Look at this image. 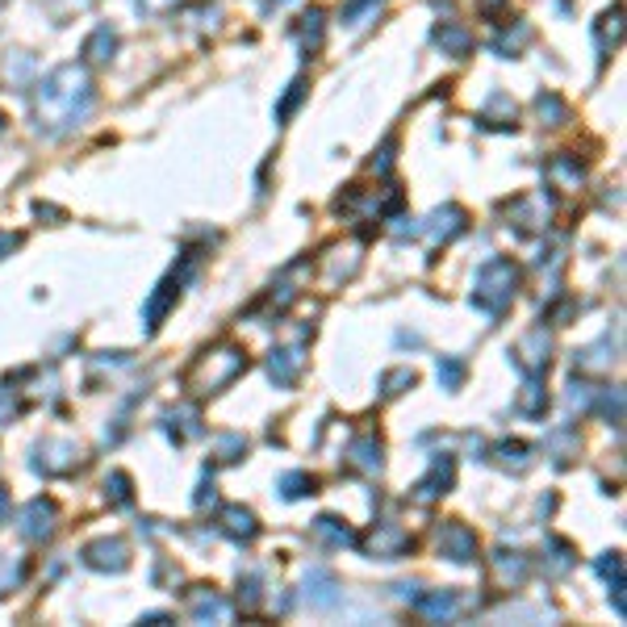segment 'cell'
I'll return each mask as SVG.
<instances>
[{
	"mask_svg": "<svg viewBox=\"0 0 627 627\" xmlns=\"http://www.w3.org/2000/svg\"><path fill=\"white\" fill-rule=\"evenodd\" d=\"M97 88L84 63H63L34 88V122L42 135H67L92 113Z\"/></svg>",
	"mask_w": 627,
	"mask_h": 627,
	"instance_id": "1",
	"label": "cell"
},
{
	"mask_svg": "<svg viewBox=\"0 0 627 627\" xmlns=\"http://www.w3.org/2000/svg\"><path fill=\"white\" fill-rule=\"evenodd\" d=\"M518 298V264L511 255H493L477 268L473 280V305L486 314V318H502L511 310V301Z\"/></svg>",
	"mask_w": 627,
	"mask_h": 627,
	"instance_id": "2",
	"label": "cell"
},
{
	"mask_svg": "<svg viewBox=\"0 0 627 627\" xmlns=\"http://www.w3.org/2000/svg\"><path fill=\"white\" fill-rule=\"evenodd\" d=\"M239 373H247V352L239 343H218V348H210V352H201L192 360L185 385L192 393H222Z\"/></svg>",
	"mask_w": 627,
	"mask_h": 627,
	"instance_id": "3",
	"label": "cell"
},
{
	"mask_svg": "<svg viewBox=\"0 0 627 627\" xmlns=\"http://www.w3.org/2000/svg\"><path fill=\"white\" fill-rule=\"evenodd\" d=\"M410 606H414V615H423V619L452 624V619L464 615V606H473V599H464L456 590H427V594H410Z\"/></svg>",
	"mask_w": 627,
	"mask_h": 627,
	"instance_id": "4",
	"label": "cell"
},
{
	"mask_svg": "<svg viewBox=\"0 0 627 627\" xmlns=\"http://www.w3.org/2000/svg\"><path fill=\"white\" fill-rule=\"evenodd\" d=\"M34 468L42 477H67L72 468H80V448L72 439H42L34 448Z\"/></svg>",
	"mask_w": 627,
	"mask_h": 627,
	"instance_id": "5",
	"label": "cell"
},
{
	"mask_svg": "<svg viewBox=\"0 0 627 627\" xmlns=\"http://www.w3.org/2000/svg\"><path fill=\"white\" fill-rule=\"evenodd\" d=\"M55 523H59L55 498H29L22 518H17V527H22V536H26L29 544H47L55 536Z\"/></svg>",
	"mask_w": 627,
	"mask_h": 627,
	"instance_id": "6",
	"label": "cell"
},
{
	"mask_svg": "<svg viewBox=\"0 0 627 627\" xmlns=\"http://www.w3.org/2000/svg\"><path fill=\"white\" fill-rule=\"evenodd\" d=\"M506 218L515 222V230L523 235H531V230H548V218H552V197L544 189L527 192V197H518L506 205Z\"/></svg>",
	"mask_w": 627,
	"mask_h": 627,
	"instance_id": "7",
	"label": "cell"
},
{
	"mask_svg": "<svg viewBox=\"0 0 627 627\" xmlns=\"http://www.w3.org/2000/svg\"><path fill=\"white\" fill-rule=\"evenodd\" d=\"M548 352H552V339H548L544 327H531L523 339H518L515 348H511V360H515L518 368L527 373V377H544L548 373Z\"/></svg>",
	"mask_w": 627,
	"mask_h": 627,
	"instance_id": "8",
	"label": "cell"
},
{
	"mask_svg": "<svg viewBox=\"0 0 627 627\" xmlns=\"http://www.w3.org/2000/svg\"><path fill=\"white\" fill-rule=\"evenodd\" d=\"M301 602H305L310 611H335V606L343 602V586L335 581L330 569H310L305 581H301Z\"/></svg>",
	"mask_w": 627,
	"mask_h": 627,
	"instance_id": "9",
	"label": "cell"
},
{
	"mask_svg": "<svg viewBox=\"0 0 627 627\" xmlns=\"http://www.w3.org/2000/svg\"><path fill=\"white\" fill-rule=\"evenodd\" d=\"M452 477H456V461H452L448 452H439L436 461H431V473L410 490V498H414L418 506H431L436 498H443V493L452 490Z\"/></svg>",
	"mask_w": 627,
	"mask_h": 627,
	"instance_id": "10",
	"label": "cell"
},
{
	"mask_svg": "<svg viewBox=\"0 0 627 627\" xmlns=\"http://www.w3.org/2000/svg\"><path fill=\"white\" fill-rule=\"evenodd\" d=\"M439 556H448V561H456V565H473L477 561V536L464 527V523H443L439 527Z\"/></svg>",
	"mask_w": 627,
	"mask_h": 627,
	"instance_id": "11",
	"label": "cell"
},
{
	"mask_svg": "<svg viewBox=\"0 0 627 627\" xmlns=\"http://www.w3.org/2000/svg\"><path fill=\"white\" fill-rule=\"evenodd\" d=\"M84 565L97 573H126L130 569V548L122 540H92L84 548Z\"/></svg>",
	"mask_w": 627,
	"mask_h": 627,
	"instance_id": "12",
	"label": "cell"
},
{
	"mask_svg": "<svg viewBox=\"0 0 627 627\" xmlns=\"http://www.w3.org/2000/svg\"><path fill=\"white\" fill-rule=\"evenodd\" d=\"M189 615L197 619V624H230L235 606L222 599L218 590H210V586H197V590H189Z\"/></svg>",
	"mask_w": 627,
	"mask_h": 627,
	"instance_id": "13",
	"label": "cell"
},
{
	"mask_svg": "<svg viewBox=\"0 0 627 627\" xmlns=\"http://www.w3.org/2000/svg\"><path fill=\"white\" fill-rule=\"evenodd\" d=\"M364 548L373 556H381V561H398V556H406L410 548H414V540H410L406 527H398V523H377Z\"/></svg>",
	"mask_w": 627,
	"mask_h": 627,
	"instance_id": "14",
	"label": "cell"
},
{
	"mask_svg": "<svg viewBox=\"0 0 627 627\" xmlns=\"http://www.w3.org/2000/svg\"><path fill=\"white\" fill-rule=\"evenodd\" d=\"M180 285H185V273H172L167 280H160V289L151 293V301H147V330H151V335L164 327L167 310L180 301Z\"/></svg>",
	"mask_w": 627,
	"mask_h": 627,
	"instance_id": "15",
	"label": "cell"
},
{
	"mask_svg": "<svg viewBox=\"0 0 627 627\" xmlns=\"http://www.w3.org/2000/svg\"><path fill=\"white\" fill-rule=\"evenodd\" d=\"M464 226H468V222H464L461 205H439L436 214L427 218V226H423V230L431 235V243H452V239L461 235Z\"/></svg>",
	"mask_w": 627,
	"mask_h": 627,
	"instance_id": "16",
	"label": "cell"
},
{
	"mask_svg": "<svg viewBox=\"0 0 627 627\" xmlns=\"http://www.w3.org/2000/svg\"><path fill=\"white\" fill-rule=\"evenodd\" d=\"M301 368H305V355H301V348H273V355H268V377H273L276 385H298Z\"/></svg>",
	"mask_w": 627,
	"mask_h": 627,
	"instance_id": "17",
	"label": "cell"
},
{
	"mask_svg": "<svg viewBox=\"0 0 627 627\" xmlns=\"http://www.w3.org/2000/svg\"><path fill=\"white\" fill-rule=\"evenodd\" d=\"M164 431L172 436V443H189L197 439L205 427H201V410L197 406H180V410H167L164 414Z\"/></svg>",
	"mask_w": 627,
	"mask_h": 627,
	"instance_id": "18",
	"label": "cell"
},
{
	"mask_svg": "<svg viewBox=\"0 0 627 627\" xmlns=\"http://www.w3.org/2000/svg\"><path fill=\"white\" fill-rule=\"evenodd\" d=\"M218 527L230 540H239V544H251V540L260 536V523H255V515H251L247 506H226L218 515Z\"/></svg>",
	"mask_w": 627,
	"mask_h": 627,
	"instance_id": "19",
	"label": "cell"
},
{
	"mask_svg": "<svg viewBox=\"0 0 627 627\" xmlns=\"http://www.w3.org/2000/svg\"><path fill=\"white\" fill-rule=\"evenodd\" d=\"M314 540H318V544H327V548H352V544H360L352 527H348L343 518H335V515H318V518H314Z\"/></svg>",
	"mask_w": 627,
	"mask_h": 627,
	"instance_id": "20",
	"label": "cell"
},
{
	"mask_svg": "<svg viewBox=\"0 0 627 627\" xmlns=\"http://www.w3.org/2000/svg\"><path fill=\"white\" fill-rule=\"evenodd\" d=\"M515 410L523 414V418H544V414H548V393H544V385H540V377H527V381H523Z\"/></svg>",
	"mask_w": 627,
	"mask_h": 627,
	"instance_id": "21",
	"label": "cell"
},
{
	"mask_svg": "<svg viewBox=\"0 0 627 627\" xmlns=\"http://www.w3.org/2000/svg\"><path fill=\"white\" fill-rule=\"evenodd\" d=\"M436 42L443 47V55H456V59H464L468 51H473V34H468L464 26H456V22L436 26Z\"/></svg>",
	"mask_w": 627,
	"mask_h": 627,
	"instance_id": "22",
	"label": "cell"
},
{
	"mask_svg": "<svg viewBox=\"0 0 627 627\" xmlns=\"http://www.w3.org/2000/svg\"><path fill=\"white\" fill-rule=\"evenodd\" d=\"M619 13H624V9H619V4H611V9H606V13L599 17V26H594V34H599V55L602 59H606L611 51H615V47H619V34H624V26H619Z\"/></svg>",
	"mask_w": 627,
	"mask_h": 627,
	"instance_id": "23",
	"label": "cell"
},
{
	"mask_svg": "<svg viewBox=\"0 0 627 627\" xmlns=\"http://www.w3.org/2000/svg\"><path fill=\"white\" fill-rule=\"evenodd\" d=\"M348 464H355V468H364V473H381V443L377 439H355L352 448H348Z\"/></svg>",
	"mask_w": 627,
	"mask_h": 627,
	"instance_id": "24",
	"label": "cell"
},
{
	"mask_svg": "<svg viewBox=\"0 0 627 627\" xmlns=\"http://www.w3.org/2000/svg\"><path fill=\"white\" fill-rule=\"evenodd\" d=\"M113 51H117V34H113L110 26L92 29L88 42H84V59H88V63H110Z\"/></svg>",
	"mask_w": 627,
	"mask_h": 627,
	"instance_id": "25",
	"label": "cell"
},
{
	"mask_svg": "<svg viewBox=\"0 0 627 627\" xmlns=\"http://www.w3.org/2000/svg\"><path fill=\"white\" fill-rule=\"evenodd\" d=\"M606 348H615V343H611V339H599L594 348H581V352L573 355L577 373H602V368H611V360H615V355H602Z\"/></svg>",
	"mask_w": 627,
	"mask_h": 627,
	"instance_id": "26",
	"label": "cell"
},
{
	"mask_svg": "<svg viewBox=\"0 0 627 627\" xmlns=\"http://www.w3.org/2000/svg\"><path fill=\"white\" fill-rule=\"evenodd\" d=\"M22 581H26V561L13 556V552H0V599H4L9 590H17Z\"/></svg>",
	"mask_w": 627,
	"mask_h": 627,
	"instance_id": "27",
	"label": "cell"
},
{
	"mask_svg": "<svg viewBox=\"0 0 627 627\" xmlns=\"http://www.w3.org/2000/svg\"><path fill=\"white\" fill-rule=\"evenodd\" d=\"M310 493H318V481L310 473H285L280 477V498L285 502H298V498H310Z\"/></svg>",
	"mask_w": 627,
	"mask_h": 627,
	"instance_id": "28",
	"label": "cell"
},
{
	"mask_svg": "<svg viewBox=\"0 0 627 627\" xmlns=\"http://www.w3.org/2000/svg\"><path fill=\"white\" fill-rule=\"evenodd\" d=\"M298 38H301V47H305V51H318V47H323V9L301 13Z\"/></svg>",
	"mask_w": 627,
	"mask_h": 627,
	"instance_id": "29",
	"label": "cell"
},
{
	"mask_svg": "<svg viewBox=\"0 0 627 627\" xmlns=\"http://www.w3.org/2000/svg\"><path fill=\"white\" fill-rule=\"evenodd\" d=\"M481 122H490V126H515V101L511 97H502V92H493L490 105H486V113H481Z\"/></svg>",
	"mask_w": 627,
	"mask_h": 627,
	"instance_id": "30",
	"label": "cell"
},
{
	"mask_svg": "<svg viewBox=\"0 0 627 627\" xmlns=\"http://www.w3.org/2000/svg\"><path fill=\"white\" fill-rule=\"evenodd\" d=\"M493 456H498V464H506V468L523 473V468L531 464V448H523V443H515V439H506V443L493 448Z\"/></svg>",
	"mask_w": 627,
	"mask_h": 627,
	"instance_id": "31",
	"label": "cell"
},
{
	"mask_svg": "<svg viewBox=\"0 0 627 627\" xmlns=\"http://www.w3.org/2000/svg\"><path fill=\"white\" fill-rule=\"evenodd\" d=\"M573 569V548L565 540H548V573L561 577V573Z\"/></svg>",
	"mask_w": 627,
	"mask_h": 627,
	"instance_id": "32",
	"label": "cell"
},
{
	"mask_svg": "<svg viewBox=\"0 0 627 627\" xmlns=\"http://www.w3.org/2000/svg\"><path fill=\"white\" fill-rule=\"evenodd\" d=\"M523 42H531V26H523V22H518L515 34L506 29L502 38H493V51H498V55L511 59V55H518V47H523Z\"/></svg>",
	"mask_w": 627,
	"mask_h": 627,
	"instance_id": "33",
	"label": "cell"
},
{
	"mask_svg": "<svg viewBox=\"0 0 627 627\" xmlns=\"http://www.w3.org/2000/svg\"><path fill=\"white\" fill-rule=\"evenodd\" d=\"M536 110H540V117H548V126H561V122L569 117L565 101H561V97H552V92H540V97H536Z\"/></svg>",
	"mask_w": 627,
	"mask_h": 627,
	"instance_id": "34",
	"label": "cell"
},
{
	"mask_svg": "<svg viewBox=\"0 0 627 627\" xmlns=\"http://www.w3.org/2000/svg\"><path fill=\"white\" fill-rule=\"evenodd\" d=\"M498 573H502L511 586H518V581L527 577V561H523L518 552H498Z\"/></svg>",
	"mask_w": 627,
	"mask_h": 627,
	"instance_id": "35",
	"label": "cell"
},
{
	"mask_svg": "<svg viewBox=\"0 0 627 627\" xmlns=\"http://www.w3.org/2000/svg\"><path fill=\"white\" fill-rule=\"evenodd\" d=\"M22 414V398H17V389L4 381L0 385V427H9L13 418Z\"/></svg>",
	"mask_w": 627,
	"mask_h": 627,
	"instance_id": "36",
	"label": "cell"
},
{
	"mask_svg": "<svg viewBox=\"0 0 627 627\" xmlns=\"http://www.w3.org/2000/svg\"><path fill=\"white\" fill-rule=\"evenodd\" d=\"M214 448H218V461L230 464V461H239V456L247 452V439L230 431V436H218V443H214Z\"/></svg>",
	"mask_w": 627,
	"mask_h": 627,
	"instance_id": "37",
	"label": "cell"
},
{
	"mask_svg": "<svg viewBox=\"0 0 627 627\" xmlns=\"http://www.w3.org/2000/svg\"><path fill=\"white\" fill-rule=\"evenodd\" d=\"M439 381H443V389H461V385H464V364H461V360L443 355V360H439Z\"/></svg>",
	"mask_w": 627,
	"mask_h": 627,
	"instance_id": "38",
	"label": "cell"
},
{
	"mask_svg": "<svg viewBox=\"0 0 627 627\" xmlns=\"http://www.w3.org/2000/svg\"><path fill=\"white\" fill-rule=\"evenodd\" d=\"M105 498H110L113 506H126V502H130V477H126V473H113L110 481H105Z\"/></svg>",
	"mask_w": 627,
	"mask_h": 627,
	"instance_id": "39",
	"label": "cell"
},
{
	"mask_svg": "<svg viewBox=\"0 0 627 627\" xmlns=\"http://www.w3.org/2000/svg\"><path fill=\"white\" fill-rule=\"evenodd\" d=\"M135 9L142 17H167V13L180 9V0H135Z\"/></svg>",
	"mask_w": 627,
	"mask_h": 627,
	"instance_id": "40",
	"label": "cell"
},
{
	"mask_svg": "<svg viewBox=\"0 0 627 627\" xmlns=\"http://www.w3.org/2000/svg\"><path fill=\"white\" fill-rule=\"evenodd\" d=\"M385 385H389L385 393L393 398V393H402V389H414V385H418V377H414V368H398V373H389V377H385Z\"/></svg>",
	"mask_w": 627,
	"mask_h": 627,
	"instance_id": "41",
	"label": "cell"
},
{
	"mask_svg": "<svg viewBox=\"0 0 627 627\" xmlns=\"http://www.w3.org/2000/svg\"><path fill=\"white\" fill-rule=\"evenodd\" d=\"M301 97H305V84L301 80H293L289 84V92H285V101H280V105H276V117H280V122H285V117H289V113L298 110V101Z\"/></svg>",
	"mask_w": 627,
	"mask_h": 627,
	"instance_id": "42",
	"label": "cell"
},
{
	"mask_svg": "<svg viewBox=\"0 0 627 627\" xmlns=\"http://www.w3.org/2000/svg\"><path fill=\"white\" fill-rule=\"evenodd\" d=\"M17 247H22V235H4V230H0V260H4L9 251H17Z\"/></svg>",
	"mask_w": 627,
	"mask_h": 627,
	"instance_id": "43",
	"label": "cell"
},
{
	"mask_svg": "<svg viewBox=\"0 0 627 627\" xmlns=\"http://www.w3.org/2000/svg\"><path fill=\"white\" fill-rule=\"evenodd\" d=\"M0 523H9V490L0 486Z\"/></svg>",
	"mask_w": 627,
	"mask_h": 627,
	"instance_id": "44",
	"label": "cell"
},
{
	"mask_svg": "<svg viewBox=\"0 0 627 627\" xmlns=\"http://www.w3.org/2000/svg\"><path fill=\"white\" fill-rule=\"evenodd\" d=\"M477 4H481V9H486V13H498V9H502V4H506V0H477Z\"/></svg>",
	"mask_w": 627,
	"mask_h": 627,
	"instance_id": "45",
	"label": "cell"
},
{
	"mask_svg": "<svg viewBox=\"0 0 627 627\" xmlns=\"http://www.w3.org/2000/svg\"><path fill=\"white\" fill-rule=\"evenodd\" d=\"M0 130H4V113H0Z\"/></svg>",
	"mask_w": 627,
	"mask_h": 627,
	"instance_id": "46",
	"label": "cell"
}]
</instances>
